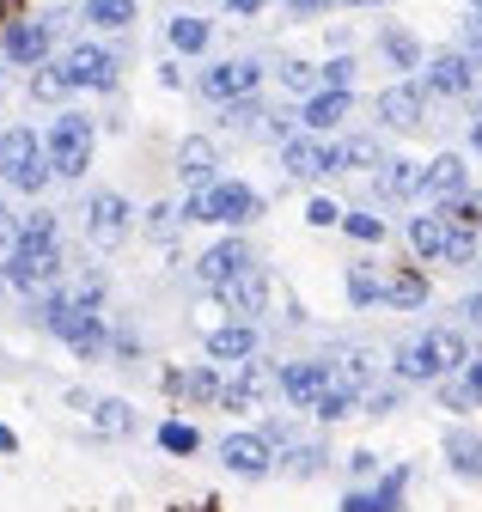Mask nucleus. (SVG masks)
Segmentation results:
<instances>
[{"instance_id":"1","label":"nucleus","mask_w":482,"mask_h":512,"mask_svg":"<svg viewBox=\"0 0 482 512\" xmlns=\"http://www.w3.org/2000/svg\"><path fill=\"white\" fill-rule=\"evenodd\" d=\"M43 324H49V336H62L74 354H104V311L98 305H80V299H68V293H55L49 305H43Z\"/></svg>"},{"instance_id":"2","label":"nucleus","mask_w":482,"mask_h":512,"mask_svg":"<svg viewBox=\"0 0 482 512\" xmlns=\"http://www.w3.org/2000/svg\"><path fill=\"white\" fill-rule=\"evenodd\" d=\"M0 177H7L13 189H25V196H37V189L55 177L49 147L31 135V128H7V135H0Z\"/></svg>"},{"instance_id":"3","label":"nucleus","mask_w":482,"mask_h":512,"mask_svg":"<svg viewBox=\"0 0 482 512\" xmlns=\"http://www.w3.org/2000/svg\"><path fill=\"white\" fill-rule=\"evenodd\" d=\"M184 214H190V220H208V226H245V220L263 214V202H257V189L220 177V183H208V189H190Z\"/></svg>"},{"instance_id":"4","label":"nucleus","mask_w":482,"mask_h":512,"mask_svg":"<svg viewBox=\"0 0 482 512\" xmlns=\"http://www.w3.org/2000/svg\"><path fill=\"white\" fill-rule=\"evenodd\" d=\"M92 135H98L92 116H80V110L55 116V128H49V165H55V177H80L92 165Z\"/></svg>"},{"instance_id":"5","label":"nucleus","mask_w":482,"mask_h":512,"mask_svg":"<svg viewBox=\"0 0 482 512\" xmlns=\"http://www.w3.org/2000/svg\"><path fill=\"white\" fill-rule=\"evenodd\" d=\"M257 86H263V68H257L251 55H232V61L202 68V98H208V104H245Z\"/></svg>"},{"instance_id":"6","label":"nucleus","mask_w":482,"mask_h":512,"mask_svg":"<svg viewBox=\"0 0 482 512\" xmlns=\"http://www.w3.org/2000/svg\"><path fill=\"white\" fill-rule=\"evenodd\" d=\"M275 384H281V372L263 366V360H251V366H238L220 384V409L226 415H251V409H263V397H275Z\"/></svg>"},{"instance_id":"7","label":"nucleus","mask_w":482,"mask_h":512,"mask_svg":"<svg viewBox=\"0 0 482 512\" xmlns=\"http://www.w3.org/2000/svg\"><path fill=\"white\" fill-rule=\"evenodd\" d=\"M62 80L68 86H86V92H116V55L110 49H98V43H74L62 61Z\"/></svg>"},{"instance_id":"8","label":"nucleus","mask_w":482,"mask_h":512,"mask_svg":"<svg viewBox=\"0 0 482 512\" xmlns=\"http://www.w3.org/2000/svg\"><path fill=\"white\" fill-rule=\"evenodd\" d=\"M55 275H62V250L55 244H19L7 256V287H19V293H43Z\"/></svg>"},{"instance_id":"9","label":"nucleus","mask_w":482,"mask_h":512,"mask_svg":"<svg viewBox=\"0 0 482 512\" xmlns=\"http://www.w3.org/2000/svg\"><path fill=\"white\" fill-rule=\"evenodd\" d=\"M476 74H482V68H476L464 49H440L428 68H421V86H428L434 98H470V92H476Z\"/></svg>"},{"instance_id":"10","label":"nucleus","mask_w":482,"mask_h":512,"mask_svg":"<svg viewBox=\"0 0 482 512\" xmlns=\"http://www.w3.org/2000/svg\"><path fill=\"white\" fill-rule=\"evenodd\" d=\"M129 202L123 196H116V189H98V196L86 202V238L98 244V250H116V244H123L129 238Z\"/></svg>"},{"instance_id":"11","label":"nucleus","mask_w":482,"mask_h":512,"mask_svg":"<svg viewBox=\"0 0 482 512\" xmlns=\"http://www.w3.org/2000/svg\"><path fill=\"white\" fill-rule=\"evenodd\" d=\"M330 391V360H287L281 366V397L293 409H318Z\"/></svg>"},{"instance_id":"12","label":"nucleus","mask_w":482,"mask_h":512,"mask_svg":"<svg viewBox=\"0 0 482 512\" xmlns=\"http://www.w3.org/2000/svg\"><path fill=\"white\" fill-rule=\"evenodd\" d=\"M251 263H257V250H251L245 238H220L214 250H202V263H196V281H202L208 293H220V287H226L238 269H251Z\"/></svg>"},{"instance_id":"13","label":"nucleus","mask_w":482,"mask_h":512,"mask_svg":"<svg viewBox=\"0 0 482 512\" xmlns=\"http://www.w3.org/2000/svg\"><path fill=\"white\" fill-rule=\"evenodd\" d=\"M214 299H220L232 317H263V311H269V269H263V263L238 269V275H232V281H226Z\"/></svg>"},{"instance_id":"14","label":"nucleus","mask_w":482,"mask_h":512,"mask_svg":"<svg viewBox=\"0 0 482 512\" xmlns=\"http://www.w3.org/2000/svg\"><path fill=\"white\" fill-rule=\"evenodd\" d=\"M220 464H226L232 476L257 482V476L275 464V452H269V433H226V439H220Z\"/></svg>"},{"instance_id":"15","label":"nucleus","mask_w":482,"mask_h":512,"mask_svg":"<svg viewBox=\"0 0 482 512\" xmlns=\"http://www.w3.org/2000/svg\"><path fill=\"white\" fill-rule=\"evenodd\" d=\"M428 98H434L428 86H409V80H403V86H385V92H379V122L409 135V128L428 122Z\"/></svg>"},{"instance_id":"16","label":"nucleus","mask_w":482,"mask_h":512,"mask_svg":"<svg viewBox=\"0 0 482 512\" xmlns=\"http://www.w3.org/2000/svg\"><path fill=\"white\" fill-rule=\"evenodd\" d=\"M330 360V391H342V397H367L373 391V360L360 354V348H336V354H324Z\"/></svg>"},{"instance_id":"17","label":"nucleus","mask_w":482,"mask_h":512,"mask_svg":"<svg viewBox=\"0 0 482 512\" xmlns=\"http://www.w3.org/2000/svg\"><path fill=\"white\" fill-rule=\"evenodd\" d=\"M68 403H74V409H92V433H104V439L135 433V409H129L123 397H86V391H74Z\"/></svg>"},{"instance_id":"18","label":"nucleus","mask_w":482,"mask_h":512,"mask_svg":"<svg viewBox=\"0 0 482 512\" xmlns=\"http://www.w3.org/2000/svg\"><path fill=\"white\" fill-rule=\"evenodd\" d=\"M49 31L55 25H37V19H19V25H7V61L13 68H43V55H49Z\"/></svg>"},{"instance_id":"19","label":"nucleus","mask_w":482,"mask_h":512,"mask_svg":"<svg viewBox=\"0 0 482 512\" xmlns=\"http://www.w3.org/2000/svg\"><path fill=\"white\" fill-rule=\"evenodd\" d=\"M177 171H184V183H190V189L220 183V153H214V141H208V135H190L184 147H177Z\"/></svg>"},{"instance_id":"20","label":"nucleus","mask_w":482,"mask_h":512,"mask_svg":"<svg viewBox=\"0 0 482 512\" xmlns=\"http://www.w3.org/2000/svg\"><path fill=\"white\" fill-rule=\"evenodd\" d=\"M470 189V165L458 159V153H440L428 171H421V196H440V202H452V196H464Z\"/></svg>"},{"instance_id":"21","label":"nucleus","mask_w":482,"mask_h":512,"mask_svg":"<svg viewBox=\"0 0 482 512\" xmlns=\"http://www.w3.org/2000/svg\"><path fill=\"white\" fill-rule=\"evenodd\" d=\"M403 488H409V464H397L379 488L348 494V500H342V512H397V506H403Z\"/></svg>"},{"instance_id":"22","label":"nucleus","mask_w":482,"mask_h":512,"mask_svg":"<svg viewBox=\"0 0 482 512\" xmlns=\"http://www.w3.org/2000/svg\"><path fill=\"white\" fill-rule=\"evenodd\" d=\"M257 354V324L245 317V324H220V330H208V360H220V366H232V360H251Z\"/></svg>"},{"instance_id":"23","label":"nucleus","mask_w":482,"mask_h":512,"mask_svg":"<svg viewBox=\"0 0 482 512\" xmlns=\"http://www.w3.org/2000/svg\"><path fill=\"white\" fill-rule=\"evenodd\" d=\"M397 378H403V384H434V378H446L428 336H409V342L397 348Z\"/></svg>"},{"instance_id":"24","label":"nucleus","mask_w":482,"mask_h":512,"mask_svg":"<svg viewBox=\"0 0 482 512\" xmlns=\"http://www.w3.org/2000/svg\"><path fill=\"white\" fill-rule=\"evenodd\" d=\"M348 110H354V98H348V92H336V86H318V92L306 98V116H299V122H306V128H318V135H324V128H336Z\"/></svg>"},{"instance_id":"25","label":"nucleus","mask_w":482,"mask_h":512,"mask_svg":"<svg viewBox=\"0 0 482 512\" xmlns=\"http://www.w3.org/2000/svg\"><path fill=\"white\" fill-rule=\"evenodd\" d=\"M171 397H196V403H220V366H196V372H165Z\"/></svg>"},{"instance_id":"26","label":"nucleus","mask_w":482,"mask_h":512,"mask_svg":"<svg viewBox=\"0 0 482 512\" xmlns=\"http://www.w3.org/2000/svg\"><path fill=\"white\" fill-rule=\"evenodd\" d=\"M385 305H397V311L428 305V275H421V269H391L385 275Z\"/></svg>"},{"instance_id":"27","label":"nucleus","mask_w":482,"mask_h":512,"mask_svg":"<svg viewBox=\"0 0 482 512\" xmlns=\"http://www.w3.org/2000/svg\"><path fill=\"white\" fill-rule=\"evenodd\" d=\"M446 464H452L458 476L482 482V439H476V433H464V427H452V433H446Z\"/></svg>"},{"instance_id":"28","label":"nucleus","mask_w":482,"mask_h":512,"mask_svg":"<svg viewBox=\"0 0 482 512\" xmlns=\"http://www.w3.org/2000/svg\"><path fill=\"white\" fill-rule=\"evenodd\" d=\"M415 189H421V165H409V159H385V165H379V196L409 202Z\"/></svg>"},{"instance_id":"29","label":"nucleus","mask_w":482,"mask_h":512,"mask_svg":"<svg viewBox=\"0 0 482 512\" xmlns=\"http://www.w3.org/2000/svg\"><path fill=\"white\" fill-rule=\"evenodd\" d=\"M446 214H421V220H409V250L415 256H446Z\"/></svg>"},{"instance_id":"30","label":"nucleus","mask_w":482,"mask_h":512,"mask_svg":"<svg viewBox=\"0 0 482 512\" xmlns=\"http://www.w3.org/2000/svg\"><path fill=\"white\" fill-rule=\"evenodd\" d=\"M287 177H324V141H281Z\"/></svg>"},{"instance_id":"31","label":"nucleus","mask_w":482,"mask_h":512,"mask_svg":"<svg viewBox=\"0 0 482 512\" xmlns=\"http://www.w3.org/2000/svg\"><path fill=\"white\" fill-rule=\"evenodd\" d=\"M165 37H171V49H177V55H196V49H208L214 25H208V19H190V13H184V19H171V25H165Z\"/></svg>"},{"instance_id":"32","label":"nucleus","mask_w":482,"mask_h":512,"mask_svg":"<svg viewBox=\"0 0 482 512\" xmlns=\"http://www.w3.org/2000/svg\"><path fill=\"white\" fill-rule=\"evenodd\" d=\"M446 403H452V409H476V403H482V360H464V366H458V378L446 384Z\"/></svg>"},{"instance_id":"33","label":"nucleus","mask_w":482,"mask_h":512,"mask_svg":"<svg viewBox=\"0 0 482 512\" xmlns=\"http://www.w3.org/2000/svg\"><path fill=\"white\" fill-rule=\"evenodd\" d=\"M86 25L129 31V25H135V0H86Z\"/></svg>"},{"instance_id":"34","label":"nucleus","mask_w":482,"mask_h":512,"mask_svg":"<svg viewBox=\"0 0 482 512\" xmlns=\"http://www.w3.org/2000/svg\"><path fill=\"white\" fill-rule=\"evenodd\" d=\"M385 55H391L397 74H421V43L409 31H385Z\"/></svg>"},{"instance_id":"35","label":"nucleus","mask_w":482,"mask_h":512,"mask_svg":"<svg viewBox=\"0 0 482 512\" xmlns=\"http://www.w3.org/2000/svg\"><path fill=\"white\" fill-rule=\"evenodd\" d=\"M348 299H354V305H379V299H385V281L373 275V263H354V269H348Z\"/></svg>"},{"instance_id":"36","label":"nucleus","mask_w":482,"mask_h":512,"mask_svg":"<svg viewBox=\"0 0 482 512\" xmlns=\"http://www.w3.org/2000/svg\"><path fill=\"white\" fill-rule=\"evenodd\" d=\"M281 464H287V476H318L324 470V445H281Z\"/></svg>"},{"instance_id":"37","label":"nucleus","mask_w":482,"mask_h":512,"mask_svg":"<svg viewBox=\"0 0 482 512\" xmlns=\"http://www.w3.org/2000/svg\"><path fill=\"white\" fill-rule=\"evenodd\" d=\"M446 226H464V232H482V196H470V189H464V196H452L446 208Z\"/></svg>"},{"instance_id":"38","label":"nucleus","mask_w":482,"mask_h":512,"mask_svg":"<svg viewBox=\"0 0 482 512\" xmlns=\"http://www.w3.org/2000/svg\"><path fill=\"white\" fill-rule=\"evenodd\" d=\"M281 86H287V92H306V98H312V92L324 86V68H312V61H281Z\"/></svg>"},{"instance_id":"39","label":"nucleus","mask_w":482,"mask_h":512,"mask_svg":"<svg viewBox=\"0 0 482 512\" xmlns=\"http://www.w3.org/2000/svg\"><path fill=\"white\" fill-rule=\"evenodd\" d=\"M348 147V171H373V165H385V147L373 141V135H354V141H342Z\"/></svg>"},{"instance_id":"40","label":"nucleus","mask_w":482,"mask_h":512,"mask_svg":"<svg viewBox=\"0 0 482 512\" xmlns=\"http://www.w3.org/2000/svg\"><path fill=\"white\" fill-rule=\"evenodd\" d=\"M184 220H190L184 208H171V202H159V208L147 214V232H153L159 244H171V238H177V226H184Z\"/></svg>"},{"instance_id":"41","label":"nucleus","mask_w":482,"mask_h":512,"mask_svg":"<svg viewBox=\"0 0 482 512\" xmlns=\"http://www.w3.org/2000/svg\"><path fill=\"white\" fill-rule=\"evenodd\" d=\"M19 244H55V214H49V208L25 214V220H19Z\"/></svg>"},{"instance_id":"42","label":"nucleus","mask_w":482,"mask_h":512,"mask_svg":"<svg viewBox=\"0 0 482 512\" xmlns=\"http://www.w3.org/2000/svg\"><path fill=\"white\" fill-rule=\"evenodd\" d=\"M159 445H165V452H177V458H190L196 452V427L190 421H165L159 427Z\"/></svg>"},{"instance_id":"43","label":"nucleus","mask_w":482,"mask_h":512,"mask_svg":"<svg viewBox=\"0 0 482 512\" xmlns=\"http://www.w3.org/2000/svg\"><path fill=\"white\" fill-rule=\"evenodd\" d=\"M446 263H458V269H464V263H476V232H464V226H452V232H446Z\"/></svg>"},{"instance_id":"44","label":"nucleus","mask_w":482,"mask_h":512,"mask_svg":"<svg viewBox=\"0 0 482 512\" xmlns=\"http://www.w3.org/2000/svg\"><path fill=\"white\" fill-rule=\"evenodd\" d=\"M342 226H348V238H360V244H379V238H385V220H373V214H342Z\"/></svg>"},{"instance_id":"45","label":"nucleus","mask_w":482,"mask_h":512,"mask_svg":"<svg viewBox=\"0 0 482 512\" xmlns=\"http://www.w3.org/2000/svg\"><path fill=\"white\" fill-rule=\"evenodd\" d=\"M306 220H312V226H342V208H336L330 196H312V202H306Z\"/></svg>"},{"instance_id":"46","label":"nucleus","mask_w":482,"mask_h":512,"mask_svg":"<svg viewBox=\"0 0 482 512\" xmlns=\"http://www.w3.org/2000/svg\"><path fill=\"white\" fill-rule=\"evenodd\" d=\"M324 86H336V92H348V86H354V61H348V55L324 61Z\"/></svg>"},{"instance_id":"47","label":"nucleus","mask_w":482,"mask_h":512,"mask_svg":"<svg viewBox=\"0 0 482 512\" xmlns=\"http://www.w3.org/2000/svg\"><path fill=\"white\" fill-rule=\"evenodd\" d=\"M68 92V80H62V68H43L37 80H31V98H62Z\"/></svg>"},{"instance_id":"48","label":"nucleus","mask_w":482,"mask_h":512,"mask_svg":"<svg viewBox=\"0 0 482 512\" xmlns=\"http://www.w3.org/2000/svg\"><path fill=\"white\" fill-rule=\"evenodd\" d=\"M68 299H80V305H98V299H104V275H80V281L68 287Z\"/></svg>"},{"instance_id":"49","label":"nucleus","mask_w":482,"mask_h":512,"mask_svg":"<svg viewBox=\"0 0 482 512\" xmlns=\"http://www.w3.org/2000/svg\"><path fill=\"white\" fill-rule=\"evenodd\" d=\"M348 409H354V397H342V391H324V403H318L312 415H318V421H342Z\"/></svg>"},{"instance_id":"50","label":"nucleus","mask_w":482,"mask_h":512,"mask_svg":"<svg viewBox=\"0 0 482 512\" xmlns=\"http://www.w3.org/2000/svg\"><path fill=\"white\" fill-rule=\"evenodd\" d=\"M360 403H367V415H385V409H397V391H367Z\"/></svg>"},{"instance_id":"51","label":"nucleus","mask_w":482,"mask_h":512,"mask_svg":"<svg viewBox=\"0 0 482 512\" xmlns=\"http://www.w3.org/2000/svg\"><path fill=\"white\" fill-rule=\"evenodd\" d=\"M464 55L482 68V19H470V37H464Z\"/></svg>"},{"instance_id":"52","label":"nucleus","mask_w":482,"mask_h":512,"mask_svg":"<svg viewBox=\"0 0 482 512\" xmlns=\"http://www.w3.org/2000/svg\"><path fill=\"white\" fill-rule=\"evenodd\" d=\"M348 470H354V476H360V482H367V476H373V470H379V458H373V452H354V458H348Z\"/></svg>"},{"instance_id":"53","label":"nucleus","mask_w":482,"mask_h":512,"mask_svg":"<svg viewBox=\"0 0 482 512\" xmlns=\"http://www.w3.org/2000/svg\"><path fill=\"white\" fill-rule=\"evenodd\" d=\"M458 317H464V324H476V330H482V293H470V299L458 305Z\"/></svg>"},{"instance_id":"54","label":"nucleus","mask_w":482,"mask_h":512,"mask_svg":"<svg viewBox=\"0 0 482 512\" xmlns=\"http://www.w3.org/2000/svg\"><path fill=\"white\" fill-rule=\"evenodd\" d=\"M13 13H19V0H0V31H7V25H19Z\"/></svg>"},{"instance_id":"55","label":"nucleus","mask_w":482,"mask_h":512,"mask_svg":"<svg viewBox=\"0 0 482 512\" xmlns=\"http://www.w3.org/2000/svg\"><path fill=\"white\" fill-rule=\"evenodd\" d=\"M226 7H232V13H257V7H263V0H226Z\"/></svg>"},{"instance_id":"56","label":"nucleus","mask_w":482,"mask_h":512,"mask_svg":"<svg viewBox=\"0 0 482 512\" xmlns=\"http://www.w3.org/2000/svg\"><path fill=\"white\" fill-rule=\"evenodd\" d=\"M470 147H476V153H482V116H476V128H470Z\"/></svg>"},{"instance_id":"57","label":"nucleus","mask_w":482,"mask_h":512,"mask_svg":"<svg viewBox=\"0 0 482 512\" xmlns=\"http://www.w3.org/2000/svg\"><path fill=\"white\" fill-rule=\"evenodd\" d=\"M13 445H19V439H13V433H7V427H0V452H13Z\"/></svg>"},{"instance_id":"58","label":"nucleus","mask_w":482,"mask_h":512,"mask_svg":"<svg viewBox=\"0 0 482 512\" xmlns=\"http://www.w3.org/2000/svg\"><path fill=\"white\" fill-rule=\"evenodd\" d=\"M342 7H385V0H342Z\"/></svg>"},{"instance_id":"59","label":"nucleus","mask_w":482,"mask_h":512,"mask_svg":"<svg viewBox=\"0 0 482 512\" xmlns=\"http://www.w3.org/2000/svg\"><path fill=\"white\" fill-rule=\"evenodd\" d=\"M177 512H208V506H177Z\"/></svg>"},{"instance_id":"60","label":"nucleus","mask_w":482,"mask_h":512,"mask_svg":"<svg viewBox=\"0 0 482 512\" xmlns=\"http://www.w3.org/2000/svg\"><path fill=\"white\" fill-rule=\"evenodd\" d=\"M0 281H7V263H0Z\"/></svg>"},{"instance_id":"61","label":"nucleus","mask_w":482,"mask_h":512,"mask_svg":"<svg viewBox=\"0 0 482 512\" xmlns=\"http://www.w3.org/2000/svg\"><path fill=\"white\" fill-rule=\"evenodd\" d=\"M0 226H7V214H0Z\"/></svg>"}]
</instances>
